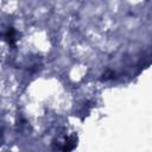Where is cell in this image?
Here are the masks:
<instances>
[{
    "label": "cell",
    "instance_id": "1",
    "mask_svg": "<svg viewBox=\"0 0 152 152\" xmlns=\"http://www.w3.org/2000/svg\"><path fill=\"white\" fill-rule=\"evenodd\" d=\"M114 73H112V71H106V74H103V77H102V80H105V81H107V80H109V78H114Z\"/></svg>",
    "mask_w": 152,
    "mask_h": 152
}]
</instances>
